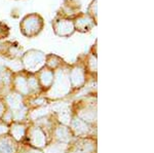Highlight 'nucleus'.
Returning <instances> with one entry per match:
<instances>
[{
    "instance_id": "obj_1",
    "label": "nucleus",
    "mask_w": 154,
    "mask_h": 153,
    "mask_svg": "<svg viewBox=\"0 0 154 153\" xmlns=\"http://www.w3.org/2000/svg\"><path fill=\"white\" fill-rule=\"evenodd\" d=\"M44 28V20L37 12H31L20 22V31L28 38H34L41 33Z\"/></svg>"
},
{
    "instance_id": "obj_2",
    "label": "nucleus",
    "mask_w": 154,
    "mask_h": 153,
    "mask_svg": "<svg viewBox=\"0 0 154 153\" xmlns=\"http://www.w3.org/2000/svg\"><path fill=\"white\" fill-rule=\"evenodd\" d=\"M51 27H53L54 34L60 37L68 38L75 33L73 21L70 19H65L56 16V18L51 21Z\"/></svg>"
},
{
    "instance_id": "obj_3",
    "label": "nucleus",
    "mask_w": 154,
    "mask_h": 153,
    "mask_svg": "<svg viewBox=\"0 0 154 153\" xmlns=\"http://www.w3.org/2000/svg\"><path fill=\"white\" fill-rule=\"evenodd\" d=\"M44 61H45V55L41 50H36V49H30L22 57L24 67L31 72L40 67Z\"/></svg>"
},
{
    "instance_id": "obj_4",
    "label": "nucleus",
    "mask_w": 154,
    "mask_h": 153,
    "mask_svg": "<svg viewBox=\"0 0 154 153\" xmlns=\"http://www.w3.org/2000/svg\"><path fill=\"white\" fill-rule=\"evenodd\" d=\"M81 3L78 0H63L57 11V17L73 20L77 14L81 11Z\"/></svg>"
},
{
    "instance_id": "obj_5",
    "label": "nucleus",
    "mask_w": 154,
    "mask_h": 153,
    "mask_svg": "<svg viewBox=\"0 0 154 153\" xmlns=\"http://www.w3.org/2000/svg\"><path fill=\"white\" fill-rule=\"evenodd\" d=\"M72 21H73L75 32L78 31V32H80V33H88V32L91 31V29L96 26L93 20L89 18L85 12H82V11L77 14Z\"/></svg>"
},
{
    "instance_id": "obj_6",
    "label": "nucleus",
    "mask_w": 154,
    "mask_h": 153,
    "mask_svg": "<svg viewBox=\"0 0 154 153\" xmlns=\"http://www.w3.org/2000/svg\"><path fill=\"white\" fill-rule=\"evenodd\" d=\"M23 47L18 42L11 41H4L0 44V56L3 58L16 59L22 54Z\"/></svg>"
},
{
    "instance_id": "obj_7",
    "label": "nucleus",
    "mask_w": 154,
    "mask_h": 153,
    "mask_svg": "<svg viewBox=\"0 0 154 153\" xmlns=\"http://www.w3.org/2000/svg\"><path fill=\"white\" fill-rule=\"evenodd\" d=\"M86 14L94 21V23L97 26L98 25V0H93L89 3L86 9Z\"/></svg>"
},
{
    "instance_id": "obj_8",
    "label": "nucleus",
    "mask_w": 154,
    "mask_h": 153,
    "mask_svg": "<svg viewBox=\"0 0 154 153\" xmlns=\"http://www.w3.org/2000/svg\"><path fill=\"white\" fill-rule=\"evenodd\" d=\"M9 35V27L4 23V22L0 21V40L1 39H5Z\"/></svg>"
}]
</instances>
